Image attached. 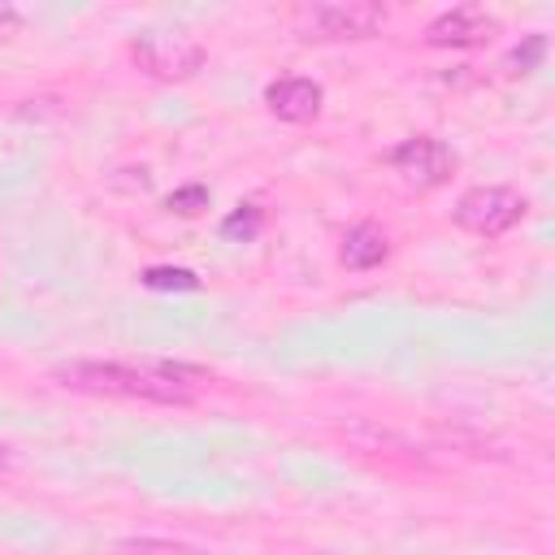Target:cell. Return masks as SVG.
I'll return each mask as SVG.
<instances>
[{
	"label": "cell",
	"mask_w": 555,
	"mask_h": 555,
	"mask_svg": "<svg viewBox=\"0 0 555 555\" xmlns=\"http://www.w3.org/2000/svg\"><path fill=\"white\" fill-rule=\"evenodd\" d=\"M69 390L117 395L143 403H191V386H178L156 373V364H117V360H69L52 373Z\"/></svg>",
	"instance_id": "1"
},
{
	"label": "cell",
	"mask_w": 555,
	"mask_h": 555,
	"mask_svg": "<svg viewBox=\"0 0 555 555\" xmlns=\"http://www.w3.org/2000/svg\"><path fill=\"white\" fill-rule=\"evenodd\" d=\"M451 217H455V225L494 238V234H507L525 217V195L512 186H473L455 199Z\"/></svg>",
	"instance_id": "2"
},
{
	"label": "cell",
	"mask_w": 555,
	"mask_h": 555,
	"mask_svg": "<svg viewBox=\"0 0 555 555\" xmlns=\"http://www.w3.org/2000/svg\"><path fill=\"white\" fill-rule=\"evenodd\" d=\"M130 52H134L139 69H147L152 78H165V82H182L204 65V48L178 30H143Z\"/></svg>",
	"instance_id": "3"
},
{
	"label": "cell",
	"mask_w": 555,
	"mask_h": 555,
	"mask_svg": "<svg viewBox=\"0 0 555 555\" xmlns=\"http://www.w3.org/2000/svg\"><path fill=\"white\" fill-rule=\"evenodd\" d=\"M386 22L382 4L351 0V4H312L299 13V35L304 39H369Z\"/></svg>",
	"instance_id": "4"
},
{
	"label": "cell",
	"mask_w": 555,
	"mask_h": 555,
	"mask_svg": "<svg viewBox=\"0 0 555 555\" xmlns=\"http://www.w3.org/2000/svg\"><path fill=\"white\" fill-rule=\"evenodd\" d=\"M390 165L412 182V186H442L455 169V152L442 143V139H429V134H416V139H403L395 152H390Z\"/></svg>",
	"instance_id": "5"
},
{
	"label": "cell",
	"mask_w": 555,
	"mask_h": 555,
	"mask_svg": "<svg viewBox=\"0 0 555 555\" xmlns=\"http://www.w3.org/2000/svg\"><path fill=\"white\" fill-rule=\"evenodd\" d=\"M499 35V17L486 9H447L425 26V43L434 48H481Z\"/></svg>",
	"instance_id": "6"
},
{
	"label": "cell",
	"mask_w": 555,
	"mask_h": 555,
	"mask_svg": "<svg viewBox=\"0 0 555 555\" xmlns=\"http://www.w3.org/2000/svg\"><path fill=\"white\" fill-rule=\"evenodd\" d=\"M321 100H325L321 82L299 78V74L273 78V82L264 87V104H269V113L282 117V121H312V117L321 113Z\"/></svg>",
	"instance_id": "7"
},
{
	"label": "cell",
	"mask_w": 555,
	"mask_h": 555,
	"mask_svg": "<svg viewBox=\"0 0 555 555\" xmlns=\"http://www.w3.org/2000/svg\"><path fill=\"white\" fill-rule=\"evenodd\" d=\"M343 264L347 269H356V273H364V269H377L386 256H390V238L373 225V221H360V225H351L347 230V238H343Z\"/></svg>",
	"instance_id": "8"
},
{
	"label": "cell",
	"mask_w": 555,
	"mask_h": 555,
	"mask_svg": "<svg viewBox=\"0 0 555 555\" xmlns=\"http://www.w3.org/2000/svg\"><path fill=\"white\" fill-rule=\"evenodd\" d=\"M143 286H147V291H199V278H195L191 269L152 264V269H143Z\"/></svg>",
	"instance_id": "9"
},
{
	"label": "cell",
	"mask_w": 555,
	"mask_h": 555,
	"mask_svg": "<svg viewBox=\"0 0 555 555\" xmlns=\"http://www.w3.org/2000/svg\"><path fill=\"white\" fill-rule=\"evenodd\" d=\"M117 551L121 555H199L195 546H182V542H169V538H126Z\"/></svg>",
	"instance_id": "10"
},
{
	"label": "cell",
	"mask_w": 555,
	"mask_h": 555,
	"mask_svg": "<svg viewBox=\"0 0 555 555\" xmlns=\"http://www.w3.org/2000/svg\"><path fill=\"white\" fill-rule=\"evenodd\" d=\"M542 56H546V35H525V43L512 48L507 65H512V74H529L542 65Z\"/></svg>",
	"instance_id": "11"
},
{
	"label": "cell",
	"mask_w": 555,
	"mask_h": 555,
	"mask_svg": "<svg viewBox=\"0 0 555 555\" xmlns=\"http://www.w3.org/2000/svg\"><path fill=\"white\" fill-rule=\"evenodd\" d=\"M169 212H182V217H195L199 208H208V186H199V182H191V186H178L169 199Z\"/></svg>",
	"instance_id": "12"
},
{
	"label": "cell",
	"mask_w": 555,
	"mask_h": 555,
	"mask_svg": "<svg viewBox=\"0 0 555 555\" xmlns=\"http://www.w3.org/2000/svg\"><path fill=\"white\" fill-rule=\"evenodd\" d=\"M256 230H260V212H256L251 204H238V208L221 221V238H238V234H243V238H251Z\"/></svg>",
	"instance_id": "13"
},
{
	"label": "cell",
	"mask_w": 555,
	"mask_h": 555,
	"mask_svg": "<svg viewBox=\"0 0 555 555\" xmlns=\"http://www.w3.org/2000/svg\"><path fill=\"white\" fill-rule=\"evenodd\" d=\"M17 26H22V17H17V9H13V4H0V39H9V35H17Z\"/></svg>",
	"instance_id": "14"
},
{
	"label": "cell",
	"mask_w": 555,
	"mask_h": 555,
	"mask_svg": "<svg viewBox=\"0 0 555 555\" xmlns=\"http://www.w3.org/2000/svg\"><path fill=\"white\" fill-rule=\"evenodd\" d=\"M9 460H13V455H9V447L0 442V468H9Z\"/></svg>",
	"instance_id": "15"
}]
</instances>
